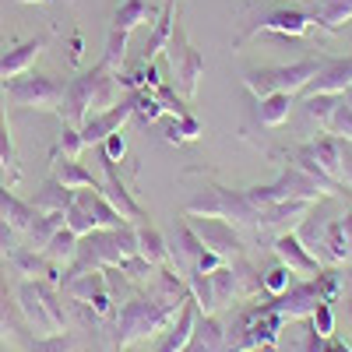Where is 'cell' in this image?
<instances>
[{"instance_id": "cell-1", "label": "cell", "mask_w": 352, "mask_h": 352, "mask_svg": "<svg viewBox=\"0 0 352 352\" xmlns=\"http://www.w3.org/2000/svg\"><path fill=\"white\" fill-rule=\"evenodd\" d=\"M184 300L159 296V292L148 289L144 296H134L131 303H124V310L116 314V349H127V345L144 342L152 335H166L169 324L176 320V314H180Z\"/></svg>"}, {"instance_id": "cell-23", "label": "cell", "mask_w": 352, "mask_h": 352, "mask_svg": "<svg viewBox=\"0 0 352 352\" xmlns=\"http://www.w3.org/2000/svg\"><path fill=\"white\" fill-rule=\"evenodd\" d=\"M176 4H180V0H169V4L159 11V18H155V28H152V39L144 43L141 64H155V56H159V53H166V46H169V36H173V25H176Z\"/></svg>"}, {"instance_id": "cell-43", "label": "cell", "mask_w": 352, "mask_h": 352, "mask_svg": "<svg viewBox=\"0 0 352 352\" xmlns=\"http://www.w3.org/2000/svg\"><path fill=\"white\" fill-rule=\"evenodd\" d=\"M310 331L324 342L335 335V307L331 303H317V310L310 314Z\"/></svg>"}, {"instance_id": "cell-48", "label": "cell", "mask_w": 352, "mask_h": 352, "mask_svg": "<svg viewBox=\"0 0 352 352\" xmlns=\"http://www.w3.org/2000/svg\"><path fill=\"white\" fill-rule=\"evenodd\" d=\"M81 53H85V39L74 32V36H71V53H67V56H71V64H81Z\"/></svg>"}, {"instance_id": "cell-33", "label": "cell", "mask_w": 352, "mask_h": 352, "mask_svg": "<svg viewBox=\"0 0 352 352\" xmlns=\"http://www.w3.org/2000/svg\"><path fill=\"white\" fill-rule=\"evenodd\" d=\"M56 229H64V212H50V215L39 212V219L32 222V229H28V243H32V250L43 254V247L53 240Z\"/></svg>"}, {"instance_id": "cell-9", "label": "cell", "mask_w": 352, "mask_h": 352, "mask_svg": "<svg viewBox=\"0 0 352 352\" xmlns=\"http://www.w3.org/2000/svg\"><path fill=\"white\" fill-rule=\"evenodd\" d=\"M247 201L254 204L257 212L272 208V204H282V201H292V197H310V201H320L324 190L317 187V180L310 173H303L300 166H289L275 184H264V187H247L243 190Z\"/></svg>"}, {"instance_id": "cell-42", "label": "cell", "mask_w": 352, "mask_h": 352, "mask_svg": "<svg viewBox=\"0 0 352 352\" xmlns=\"http://www.w3.org/2000/svg\"><path fill=\"white\" fill-rule=\"evenodd\" d=\"M64 226L74 232V236L81 240V236H88V232H96L99 226H96V219H92V212H85L81 204H71V208L64 212Z\"/></svg>"}, {"instance_id": "cell-35", "label": "cell", "mask_w": 352, "mask_h": 352, "mask_svg": "<svg viewBox=\"0 0 352 352\" xmlns=\"http://www.w3.org/2000/svg\"><path fill=\"white\" fill-rule=\"evenodd\" d=\"M0 173H4V184L14 187L21 180V166H18V152L8 138V124H0Z\"/></svg>"}, {"instance_id": "cell-25", "label": "cell", "mask_w": 352, "mask_h": 352, "mask_svg": "<svg viewBox=\"0 0 352 352\" xmlns=\"http://www.w3.org/2000/svg\"><path fill=\"white\" fill-rule=\"evenodd\" d=\"M320 247H324V261H331V264H352V240H349L345 219H335V222L324 226V232H320Z\"/></svg>"}, {"instance_id": "cell-20", "label": "cell", "mask_w": 352, "mask_h": 352, "mask_svg": "<svg viewBox=\"0 0 352 352\" xmlns=\"http://www.w3.org/2000/svg\"><path fill=\"white\" fill-rule=\"evenodd\" d=\"M197 317H201V310H197V303L190 300V292H187L180 314H176V320L169 324V331H166V338H162V345H159L155 352H184L187 342H190V331H194V324H197Z\"/></svg>"}, {"instance_id": "cell-41", "label": "cell", "mask_w": 352, "mask_h": 352, "mask_svg": "<svg viewBox=\"0 0 352 352\" xmlns=\"http://www.w3.org/2000/svg\"><path fill=\"white\" fill-rule=\"evenodd\" d=\"M85 148H88V144H85L81 131L64 124V134H60V141H56V152H53V155H60V159H74V162H78Z\"/></svg>"}, {"instance_id": "cell-34", "label": "cell", "mask_w": 352, "mask_h": 352, "mask_svg": "<svg viewBox=\"0 0 352 352\" xmlns=\"http://www.w3.org/2000/svg\"><path fill=\"white\" fill-rule=\"evenodd\" d=\"M187 292H190V300L197 303L201 314H215V310H219L215 292H212V278H208V275L190 272V275H187Z\"/></svg>"}, {"instance_id": "cell-32", "label": "cell", "mask_w": 352, "mask_h": 352, "mask_svg": "<svg viewBox=\"0 0 352 352\" xmlns=\"http://www.w3.org/2000/svg\"><path fill=\"white\" fill-rule=\"evenodd\" d=\"M208 278H212V292H215L219 310H222L226 303H232V300H240V275H236V268L222 264V268H219V272H212Z\"/></svg>"}, {"instance_id": "cell-37", "label": "cell", "mask_w": 352, "mask_h": 352, "mask_svg": "<svg viewBox=\"0 0 352 352\" xmlns=\"http://www.w3.org/2000/svg\"><path fill=\"white\" fill-rule=\"evenodd\" d=\"M324 134H335L342 141H352V102H349V96H338V106L331 113Z\"/></svg>"}, {"instance_id": "cell-15", "label": "cell", "mask_w": 352, "mask_h": 352, "mask_svg": "<svg viewBox=\"0 0 352 352\" xmlns=\"http://www.w3.org/2000/svg\"><path fill=\"white\" fill-rule=\"evenodd\" d=\"M317 303H324L320 300V289L314 278H303V282H292L282 296L272 300V307L285 317V320H300V317H310L317 310Z\"/></svg>"}, {"instance_id": "cell-7", "label": "cell", "mask_w": 352, "mask_h": 352, "mask_svg": "<svg viewBox=\"0 0 352 352\" xmlns=\"http://www.w3.org/2000/svg\"><path fill=\"white\" fill-rule=\"evenodd\" d=\"M166 60H169L173 88L190 102L194 92H197V81H201V74H204V56H201V53L194 50V43L187 39L180 18H176V25H173V36H169V46H166Z\"/></svg>"}, {"instance_id": "cell-53", "label": "cell", "mask_w": 352, "mask_h": 352, "mask_svg": "<svg viewBox=\"0 0 352 352\" xmlns=\"http://www.w3.org/2000/svg\"><path fill=\"white\" fill-rule=\"evenodd\" d=\"M116 352H120V349H116Z\"/></svg>"}, {"instance_id": "cell-50", "label": "cell", "mask_w": 352, "mask_h": 352, "mask_svg": "<svg viewBox=\"0 0 352 352\" xmlns=\"http://www.w3.org/2000/svg\"><path fill=\"white\" fill-rule=\"evenodd\" d=\"M4 106H8V92H4V78H0V124H8V116H4Z\"/></svg>"}, {"instance_id": "cell-4", "label": "cell", "mask_w": 352, "mask_h": 352, "mask_svg": "<svg viewBox=\"0 0 352 352\" xmlns=\"http://www.w3.org/2000/svg\"><path fill=\"white\" fill-rule=\"evenodd\" d=\"M184 212L201 215V219H226L232 226H254V229H257V219H261V212L247 201L243 190H229V187H219V184H212L208 190L190 197Z\"/></svg>"}, {"instance_id": "cell-26", "label": "cell", "mask_w": 352, "mask_h": 352, "mask_svg": "<svg viewBox=\"0 0 352 352\" xmlns=\"http://www.w3.org/2000/svg\"><path fill=\"white\" fill-rule=\"evenodd\" d=\"M71 204H74V190L64 187L60 180H53V176L43 184V190H36V197H32V208L43 212V215H50V212H67Z\"/></svg>"}, {"instance_id": "cell-13", "label": "cell", "mask_w": 352, "mask_h": 352, "mask_svg": "<svg viewBox=\"0 0 352 352\" xmlns=\"http://www.w3.org/2000/svg\"><path fill=\"white\" fill-rule=\"evenodd\" d=\"M272 250H275V257L285 264L292 275H300V278H314V275H320V257L310 254V247L296 236V232H282V236H275Z\"/></svg>"}, {"instance_id": "cell-29", "label": "cell", "mask_w": 352, "mask_h": 352, "mask_svg": "<svg viewBox=\"0 0 352 352\" xmlns=\"http://www.w3.org/2000/svg\"><path fill=\"white\" fill-rule=\"evenodd\" d=\"M78 243H81V240L64 226V229H56L53 240L43 247V257H46L50 264H56V268H71L74 257H78Z\"/></svg>"}, {"instance_id": "cell-47", "label": "cell", "mask_w": 352, "mask_h": 352, "mask_svg": "<svg viewBox=\"0 0 352 352\" xmlns=\"http://www.w3.org/2000/svg\"><path fill=\"white\" fill-rule=\"evenodd\" d=\"M222 264H226V257H222V254H215V250H208V247H204V250H201V257L190 264V272L212 275V272H219V268H222Z\"/></svg>"}, {"instance_id": "cell-31", "label": "cell", "mask_w": 352, "mask_h": 352, "mask_svg": "<svg viewBox=\"0 0 352 352\" xmlns=\"http://www.w3.org/2000/svg\"><path fill=\"white\" fill-rule=\"evenodd\" d=\"M204 134V127H201V120L190 113V116H169V120L162 124V138L169 141V144H184V141H197Z\"/></svg>"}, {"instance_id": "cell-3", "label": "cell", "mask_w": 352, "mask_h": 352, "mask_svg": "<svg viewBox=\"0 0 352 352\" xmlns=\"http://www.w3.org/2000/svg\"><path fill=\"white\" fill-rule=\"evenodd\" d=\"M138 254V232L134 226L124 229H96L81 236L78 257L67 272H106V268H120L127 257Z\"/></svg>"}, {"instance_id": "cell-24", "label": "cell", "mask_w": 352, "mask_h": 352, "mask_svg": "<svg viewBox=\"0 0 352 352\" xmlns=\"http://www.w3.org/2000/svg\"><path fill=\"white\" fill-rule=\"evenodd\" d=\"M317 21V28H324V32H338L342 25L352 21V0H310L307 8Z\"/></svg>"}, {"instance_id": "cell-46", "label": "cell", "mask_w": 352, "mask_h": 352, "mask_svg": "<svg viewBox=\"0 0 352 352\" xmlns=\"http://www.w3.org/2000/svg\"><path fill=\"white\" fill-rule=\"evenodd\" d=\"M124 152H127V138H124V131H113V134L102 141V159L120 162V159H124Z\"/></svg>"}, {"instance_id": "cell-11", "label": "cell", "mask_w": 352, "mask_h": 352, "mask_svg": "<svg viewBox=\"0 0 352 352\" xmlns=\"http://www.w3.org/2000/svg\"><path fill=\"white\" fill-rule=\"evenodd\" d=\"M187 229H190L194 236H197L204 247H208V250L222 254L226 261L243 254V236H240V229L232 226V222H226V219H201V215H187Z\"/></svg>"}, {"instance_id": "cell-8", "label": "cell", "mask_w": 352, "mask_h": 352, "mask_svg": "<svg viewBox=\"0 0 352 352\" xmlns=\"http://www.w3.org/2000/svg\"><path fill=\"white\" fill-rule=\"evenodd\" d=\"M4 92H8V102L18 106V109L56 113V106H60V99H64V81H56L53 74H32V71H25V74L4 81Z\"/></svg>"}, {"instance_id": "cell-40", "label": "cell", "mask_w": 352, "mask_h": 352, "mask_svg": "<svg viewBox=\"0 0 352 352\" xmlns=\"http://www.w3.org/2000/svg\"><path fill=\"white\" fill-rule=\"evenodd\" d=\"M303 106H307L310 120H317V127L324 131L328 120H331V113H335V106H338V96H307Z\"/></svg>"}, {"instance_id": "cell-30", "label": "cell", "mask_w": 352, "mask_h": 352, "mask_svg": "<svg viewBox=\"0 0 352 352\" xmlns=\"http://www.w3.org/2000/svg\"><path fill=\"white\" fill-rule=\"evenodd\" d=\"M292 106H296V96H289V92H275L268 99H257V120H261V127H282L289 120Z\"/></svg>"}, {"instance_id": "cell-49", "label": "cell", "mask_w": 352, "mask_h": 352, "mask_svg": "<svg viewBox=\"0 0 352 352\" xmlns=\"http://www.w3.org/2000/svg\"><path fill=\"white\" fill-rule=\"evenodd\" d=\"M320 352H352V349H349L342 338H335V335H331V338H324V342H320Z\"/></svg>"}, {"instance_id": "cell-19", "label": "cell", "mask_w": 352, "mask_h": 352, "mask_svg": "<svg viewBox=\"0 0 352 352\" xmlns=\"http://www.w3.org/2000/svg\"><path fill=\"white\" fill-rule=\"evenodd\" d=\"M36 219H39V212L32 208V201H18L8 190V184H0V222L11 232H18V236H28V229H32Z\"/></svg>"}, {"instance_id": "cell-36", "label": "cell", "mask_w": 352, "mask_h": 352, "mask_svg": "<svg viewBox=\"0 0 352 352\" xmlns=\"http://www.w3.org/2000/svg\"><path fill=\"white\" fill-rule=\"evenodd\" d=\"M131 96H134V116H131V120L148 127V124H159L162 116H166V109L155 99V92H131Z\"/></svg>"}, {"instance_id": "cell-21", "label": "cell", "mask_w": 352, "mask_h": 352, "mask_svg": "<svg viewBox=\"0 0 352 352\" xmlns=\"http://www.w3.org/2000/svg\"><path fill=\"white\" fill-rule=\"evenodd\" d=\"M226 349H229V335H226V328L219 324L212 314H201L184 352H226Z\"/></svg>"}, {"instance_id": "cell-39", "label": "cell", "mask_w": 352, "mask_h": 352, "mask_svg": "<svg viewBox=\"0 0 352 352\" xmlns=\"http://www.w3.org/2000/svg\"><path fill=\"white\" fill-rule=\"evenodd\" d=\"M292 282H296V275H292V272L285 268L282 261H278V264H272V268L261 275V289L268 292L272 300H275V296H282V292H285V289H289Z\"/></svg>"}, {"instance_id": "cell-51", "label": "cell", "mask_w": 352, "mask_h": 352, "mask_svg": "<svg viewBox=\"0 0 352 352\" xmlns=\"http://www.w3.org/2000/svg\"><path fill=\"white\" fill-rule=\"evenodd\" d=\"M21 4H53V0H21Z\"/></svg>"}, {"instance_id": "cell-5", "label": "cell", "mask_w": 352, "mask_h": 352, "mask_svg": "<svg viewBox=\"0 0 352 352\" xmlns=\"http://www.w3.org/2000/svg\"><path fill=\"white\" fill-rule=\"evenodd\" d=\"M320 71V60H296V64H285V67H261V71H247L243 74V88L254 99H268L275 92H289L296 96L310 85V78Z\"/></svg>"}, {"instance_id": "cell-2", "label": "cell", "mask_w": 352, "mask_h": 352, "mask_svg": "<svg viewBox=\"0 0 352 352\" xmlns=\"http://www.w3.org/2000/svg\"><path fill=\"white\" fill-rule=\"evenodd\" d=\"M14 303H18L21 320L36 331V338L60 335V331L71 328V317L60 303V289L43 282V278H21L18 292H14Z\"/></svg>"}, {"instance_id": "cell-44", "label": "cell", "mask_w": 352, "mask_h": 352, "mask_svg": "<svg viewBox=\"0 0 352 352\" xmlns=\"http://www.w3.org/2000/svg\"><path fill=\"white\" fill-rule=\"evenodd\" d=\"M32 352H78V338L71 331H60V335H43L32 342Z\"/></svg>"}, {"instance_id": "cell-6", "label": "cell", "mask_w": 352, "mask_h": 352, "mask_svg": "<svg viewBox=\"0 0 352 352\" xmlns=\"http://www.w3.org/2000/svg\"><path fill=\"white\" fill-rule=\"evenodd\" d=\"M289 324V320L272 307H254L247 310L240 320H236V342H229L226 352H257V349H275L278 338H282V328Z\"/></svg>"}, {"instance_id": "cell-16", "label": "cell", "mask_w": 352, "mask_h": 352, "mask_svg": "<svg viewBox=\"0 0 352 352\" xmlns=\"http://www.w3.org/2000/svg\"><path fill=\"white\" fill-rule=\"evenodd\" d=\"M345 92H352V56L320 64V71L303 88V96H345Z\"/></svg>"}, {"instance_id": "cell-28", "label": "cell", "mask_w": 352, "mask_h": 352, "mask_svg": "<svg viewBox=\"0 0 352 352\" xmlns=\"http://www.w3.org/2000/svg\"><path fill=\"white\" fill-rule=\"evenodd\" d=\"M134 232H138V254L148 261V264H155V268H162V264H169L173 261V254H169V247H166V240H162V232L159 229H152V226H134Z\"/></svg>"}, {"instance_id": "cell-45", "label": "cell", "mask_w": 352, "mask_h": 352, "mask_svg": "<svg viewBox=\"0 0 352 352\" xmlns=\"http://www.w3.org/2000/svg\"><path fill=\"white\" fill-rule=\"evenodd\" d=\"M314 282H317L320 300H324V303H335V300H338V292H342V278H338V272H324V268H320V275H314Z\"/></svg>"}, {"instance_id": "cell-22", "label": "cell", "mask_w": 352, "mask_h": 352, "mask_svg": "<svg viewBox=\"0 0 352 352\" xmlns=\"http://www.w3.org/2000/svg\"><path fill=\"white\" fill-rule=\"evenodd\" d=\"M155 18H159V11H155V4L152 0H124L120 8L113 11V32H134V28H141V25H155Z\"/></svg>"}, {"instance_id": "cell-17", "label": "cell", "mask_w": 352, "mask_h": 352, "mask_svg": "<svg viewBox=\"0 0 352 352\" xmlns=\"http://www.w3.org/2000/svg\"><path fill=\"white\" fill-rule=\"evenodd\" d=\"M102 169H106V187H99V194H102V197L113 204V208L127 219V226H141L148 215H144V208L127 194V187L120 184V176H116V162L102 159Z\"/></svg>"}, {"instance_id": "cell-27", "label": "cell", "mask_w": 352, "mask_h": 352, "mask_svg": "<svg viewBox=\"0 0 352 352\" xmlns=\"http://www.w3.org/2000/svg\"><path fill=\"white\" fill-rule=\"evenodd\" d=\"M53 180H60L71 190H99L102 187V184H96V176L85 166H78L74 159H60V155H53Z\"/></svg>"}, {"instance_id": "cell-14", "label": "cell", "mask_w": 352, "mask_h": 352, "mask_svg": "<svg viewBox=\"0 0 352 352\" xmlns=\"http://www.w3.org/2000/svg\"><path fill=\"white\" fill-rule=\"evenodd\" d=\"M131 116H134V96L120 99L116 106H109V109H102V113H96V116H88L85 127H81L85 144H102L113 131H124V124L131 120Z\"/></svg>"}, {"instance_id": "cell-12", "label": "cell", "mask_w": 352, "mask_h": 352, "mask_svg": "<svg viewBox=\"0 0 352 352\" xmlns=\"http://www.w3.org/2000/svg\"><path fill=\"white\" fill-rule=\"evenodd\" d=\"M317 201L310 197H292V201H282V204H272V208H264L261 219H257V232H264V236H282V232H296L303 226V219L310 215Z\"/></svg>"}, {"instance_id": "cell-38", "label": "cell", "mask_w": 352, "mask_h": 352, "mask_svg": "<svg viewBox=\"0 0 352 352\" xmlns=\"http://www.w3.org/2000/svg\"><path fill=\"white\" fill-rule=\"evenodd\" d=\"M18 303H11L8 296V282L0 275V338H14L18 335Z\"/></svg>"}, {"instance_id": "cell-10", "label": "cell", "mask_w": 352, "mask_h": 352, "mask_svg": "<svg viewBox=\"0 0 352 352\" xmlns=\"http://www.w3.org/2000/svg\"><path fill=\"white\" fill-rule=\"evenodd\" d=\"M310 28H317V21H314V14L307 8H282V11H272V14L257 18L250 28H243V36L236 39V46H243V43H250V39H257L264 32L289 36V39H303Z\"/></svg>"}, {"instance_id": "cell-18", "label": "cell", "mask_w": 352, "mask_h": 352, "mask_svg": "<svg viewBox=\"0 0 352 352\" xmlns=\"http://www.w3.org/2000/svg\"><path fill=\"white\" fill-rule=\"evenodd\" d=\"M46 46H50V39L46 36H36V39H28V43H18L8 53H0V78L8 81V78H18L25 71H32V64L43 56Z\"/></svg>"}, {"instance_id": "cell-52", "label": "cell", "mask_w": 352, "mask_h": 352, "mask_svg": "<svg viewBox=\"0 0 352 352\" xmlns=\"http://www.w3.org/2000/svg\"><path fill=\"white\" fill-rule=\"evenodd\" d=\"M345 96H349V102H352V92H345Z\"/></svg>"}]
</instances>
